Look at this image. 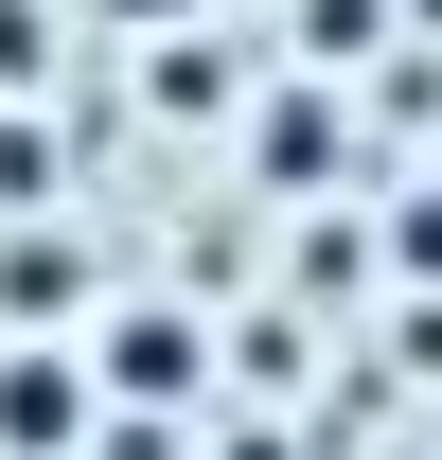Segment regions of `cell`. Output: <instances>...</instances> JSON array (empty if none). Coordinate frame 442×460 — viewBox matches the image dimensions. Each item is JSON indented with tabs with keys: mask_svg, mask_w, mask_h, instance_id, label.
<instances>
[{
	"mask_svg": "<svg viewBox=\"0 0 442 460\" xmlns=\"http://www.w3.org/2000/svg\"><path fill=\"white\" fill-rule=\"evenodd\" d=\"M89 407H107V390H89V354H71V337H18V354H0V460H71V443H89Z\"/></svg>",
	"mask_w": 442,
	"mask_h": 460,
	"instance_id": "6da1fadb",
	"label": "cell"
},
{
	"mask_svg": "<svg viewBox=\"0 0 442 460\" xmlns=\"http://www.w3.org/2000/svg\"><path fill=\"white\" fill-rule=\"evenodd\" d=\"M195 372H213V337H177V319H124L89 354V390H124V407H195Z\"/></svg>",
	"mask_w": 442,
	"mask_h": 460,
	"instance_id": "7a4b0ae2",
	"label": "cell"
},
{
	"mask_svg": "<svg viewBox=\"0 0 442 460\" xmlns=\"http://www.w3.org/2000/svg\"><path fill=\"white\" fill-rule=\"evenodd\" d=\"M71 301H89V266H71V230H0V319H18V337L54 319V337H71Z\"/></svg>",
	"mask_w": 442,
	"mask_h": 460,
	"instance_id": "3957f363",
	"label": "cell"
},
{
	"mask_svg": "<svg viewBox=\"0 0 442 460\" xmlns=\"http://www.w3.org/2000/svg\"><path fill=\"white\" fill-rule=\"evenodd\" d=\"M124 18H177V0H124Z\"/></svg>",
	"mask_w": 442,
	"mask_h": 460,
	"instance_id": "277c9868",
	"label": "cell"
}]
</instances>
